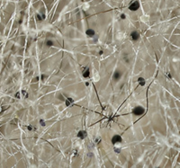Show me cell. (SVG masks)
Segmentation results:
<instances>
[{
  "instance_id": "1",
  "label": "cell",
  "mask_w": 180,
  "mask_h": 168,
  "mask_svg": "<svg viewBox=\"0 0 180 168\" xmlns=\"http://www.w3.org/2000/svg\"><path fill=\"white\" fill-rule=\"evenodd\" d=\"M145 110H144L143 107H141V106H137L133 109V112H132L135 114V115H141V114H143Z\"/></svg>"
},
{
  "instance_id": "2",
  "label": "cell",
  "mask_w": 180,
  "mask_h": 168,
  "mask_svg": "<svg viewBox=\"0 0 180 168\" xmlns=\"http://www.w3.org/2000/svg\"><path fill=\"white\" fill-rule=\"evenodd\" d=\"M139 6H140V4L138 3V1H135V2H133L132 4L130 5V10L136 11L139 8Z\"/></svg>"
},
{
  "instance_id": "3",
  "label": "cell",
  "mask_w": 180,
  "mask_h": 168,
  "mask_svg": "<svg viewBox=\"0 0 180 168\" xmlns=\"http://www.w3.org/2000/svg\"><path fill=\"white\" fill-rule=\"evenodd\" d=\"M121 141H122V138H121L120 136H118V135L114 136V138L112 139V142L114 143V144L117 143V142H121Z\"/></svg>"
},
{
  "instance_id": "4",
  "label": "cell",
  "mask_w": 180,
  "mask_h": 168,
  "mask_svg": "<svg viewBox=\"0 0 180 168\" xmlns=\"http://www.w3.org/2000/svg\"><path fill=\"white\" fill-rule=\"evenodd\" d=\"M131 39L134 40V41H136V40L139 39V33H137V32H133L132 33H131Z\"/></svg>"
},
{
  "instance_id": "5",
  "label": "cell",
  "mask_w": 180,
  "mask_h": 168,
  "mask_svg": "<svg viewBox=\"0 0 180 168\" xmlns=\"http://www.w3.org/2000/svg\"><path fill=\"white\" fill-rule=\"evenodd\" d=\"M86 34H87V35H88V36H94L95 35V32L94 31H93V30H87V31H86Z\"/></svg>"
},
{
  "instance_id": "6",
  "label": "cell",
  "mask_w": 180,
  "mask_h": 168,
  "mask_svg": "<svg viewBox=\"0 0 180 168\" xmlns=\"http://www.w3.org/2000/svg\"><path fill=\"white\" fill-rule=\"evenodd\" d=\"M121 76H122V75H121L120 72H116V73L114 75V78H115V80H118V79L121 77Z\"/></svg>"
},
{
  "instance_id": "7",
  "label": "cell",
  "mask_w": 180,
  "mask_h": 168,
  "mask_svg": "<svg viewBox=\"0 0 180 168\" xmlns=\"http://www.w3.org/2000/svg\"><path fill=\"white\" fill-rule=\"evenodd\" d=\"M86 136V133L85 131H79V133H78V137L81 138V139H84Z\"/></svg>"
},
{
  "instance_id": "8",
  "label": "cell",
  "mask_w": 180,
  "mask_h": 168,
  "mask_svg": "<svg viewBox=\"0 0 180 168\" xmlns=\"http://www.w3.org/2000/svg\"><path fill=\"white\" fill-rule=\"evenodd\" d=\"M139 83H140L141 85H144V84H145V80L141 77V78H139Z\"/></svg>"
},
{
  "instance_id": "9",
  "label": "cell",
  "mask_w": 180,
  "mask_h": 168,
  "mask_svg": "<svg viewBox=\"0 0 180 168\" xmlns=\"http://www.w3.org/2000/svg\"><path fill=\"white\" fill-rule=\"evenodd\" d=\"M83 76H85V77H87V76H89V70H88V69H87L86 72H84Z\"/></svg>"
},
{
  "instance_id": "10",
  "label": "cell",
  "mask_w": 180,
  "mask_h": 168,
  "mask_svg": "<svg viewBox=\"0 0 180 168\" xmlns=\"http://www.w3.org/2000/svg\"><path fill=\"white\" fill-rule=\"evenodd\" d=\"M46 44H47L48 46H51V45H52V42H50V41H48V42H46Z\"/></svg>"
},
{
  "instance_id": "11",
  "label": "cell",
  "mask_w": 180,
  "mask_h": 168,
  "mask_svg": "<svg viewBox=\"0 0 180 168\" xmlns=\"http://www.w3.org/2000/svg\"><path fill=\"white\" fill-rule=\"evenodd\" d=\"M70 102H71V100H67V102H66V104H67V105H69L71 103Z\"/></svg>"
}]
</instances>
